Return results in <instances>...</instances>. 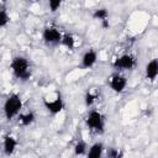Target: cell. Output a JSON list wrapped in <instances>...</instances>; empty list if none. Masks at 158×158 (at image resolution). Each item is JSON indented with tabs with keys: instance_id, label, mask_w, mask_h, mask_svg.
I'll use <instances>...</instances> for the list:
<instances>
[{
	"instance_id": "6da1fadb",
	"label": "cell",
	"mask_w": 158,
	"mask_h": 158,
	"mask_svg": "<svg viewBox=\"0 0 158 158\" xmlns=\"http://www.w3.org/2000/svg\"><path fill=\"white\" fill-rule=\"evenodd\" d=\"M10 68L15 78H17L21 81H26L31 77V67L27 60V58L22 56H16L12 58L10 63Z\"/></svg>"
},
{
	"instance_id": "d6986e66",
	"label": "cell",
	"mask_w": 158,
	"mask_h": 158,
	"mask_svg": "<svg viewBox=\"0 0 158 158\" xmlns=\"http://www.w3.org/2000/svg\"><path fill=\"white\" fill-rule=\"evenodd\" d=\"M62 6V1L60 0H49L48 1V7L52 12H56L57 10H59V7Z\"/></svg>"
},
{
	"instance_id": "30bf717a",
	"label": "cell",
	"mask_w": 158,
	"mask_h": 158,
	"mask_svg": "<svg viewBox=\"0 0 158 158\" xmlns=\"http://www.w3.org/2000/svg\"><path fill=\"white\" fill-rule=\"evenodd\" d=\"M16 147H17V141L14 136H5L4 137V142H2V148H4V153L6 156H12L16 151Z\"/></svg>"
},
{
	"instance_id": "5b68a950",
	"label": "cell",
	"mask_w": 158,
	"mask_h": 158,
	"mask_svg": "<svg viewBox=\"0 0 158 158\" xmlns=\"http://www.w3.org/2000/svg\"><path fill=\"white\" fill-rule=\"evenodd\" d=\"M135 65H136V57L130 53L117 57L112 63V67L117 70H131L135 68Z\"/></svg>"
},
{
	"instance_id": "277c9868",
	"label": "cell",
	"mask_w": 158,
	"mask_h": 158,
	"mask_svg": "<svg viewBox=\"0 0 158 158\" xmlns=\"http://www.w3.org/2000/svg\"><path fill=\"white\" fill-rule=\"evenodd\" d=\"M63 35L60 33V31L54 27V26H47L43 31H42V40L48 46H56L62 42Z\"/></svg>"
},
{
	"instance_id": "ac0fdd59",
	"label": "cell",
	"mask_w": 158,
	"mask_h": 158,
	"mask_svg": "<svg viewBox=\"0 0 158 158\" xmlns=\"http://www.w3.org/2000/svg\"><path fill=\"white\" fill-rule=\"evenodd\" d=\"M10 22V16L5 9L0 10V27H5Z\"/></svg>"
},
{
	"instance_id": "9a60e30c",
	"label": "cell",
	"mask_w": 158,
	"mask_h": 158,
	"mask_svg": "<svg viewBox=\"0 0 158 158\" xmlns=\"http://www.w3.org/2000/svg\"><path fill=\"white\" fill-rule=\"evenodd\" d=\"M60 44L64 46V47H67L68 49H73L74 46H75V38H74V36L70 35V33L63 35V38H62Z\"/></svg>"
},
{
	"instance_id": "8fae6325",
	"label": "cell",
	"mask_w": 158,
	"mask_h": 158,
	"mask_svg": "<svg viewBox=\"0 0 158 158\" xmlns=\"http://www.w3.org/2000/svg\"><path fill=\"white\" fill-rule=\"evenodd\" d=\"M104 153V144L101 142H95L88 149L86 158H101Z\"/></svg>"
},
{
	"instance_id": "7a4b0ae2",
	"label": "cell",
	"mask_w": 158,
	"mask_h": 158,
	"mask_svg": "<svg viewBox=\"0 0 158 158\" xmlns=\"http://www.w3.org/2000/svg\"><path fill=\"white\" fill-rule=\"evenodd\" d=\"M21 109H22V100L20 95L15 93L10 94L4 102V114H5L6 120L10 121L15 116H19L21 114Z\"/></svg>"
},
{
	"instance_id": "7c38bea8",
	"label": "cell",
	"mask_w": 158,
	"mask_h": 158,
	"mask_svg": "<svg viewBox=\"0 0 158 158\" xmlns=\"http://www.w3.org/2000/svg\"><path fill=\"white\" fill-rule=\"evenodd\" d=\"M36 120V116L32 111H28V112H21L19 116H17V121L20 125L22 126H30L31 123H33Z\"/></svg>"
},
{
	"instance_id": "5bb4252c",
	"label": "cell",
	"mask_w": 158,
	"mask_h": 158,
	"mask_svg": "<svg viewBox=\"0 0 158 158\" xmlns=\"http://www.w3.org/2000/svg\"><path fill=\"white\" fill-rule=\"evenodd\" d=\"M88 149H89V148H88L85 141L80 139V141H78V142L75 143V146H74V154H75V156H84V154L88 153Z\"/></svg>"
},
{
	"instance_id": "9c48e42d",
	"label": "cell",
	"mask_w": 158,
	"mask_h": 158,
	"mask_svg": "<svg viewBox=\"0 0 158 158\" xmlns=\"http://www.w3.org/2000/svg\"><path fill=\"white\" fill-rule=\"evenodd\" d=\"M96 60H98V53L94 49H89L81 57V68L89 69L95 65Z\"/></svg>"
},
{
	"instance_id": "8992f818",
	"label": "cell",
	"mask_w": 158,
	"mask_h": 158,
	"mask_svg": "<svg viewBox=\"0 0 158 158\" xmlns=\"http://www.w3.org/2000/svg\"><path fill=\"white\" fill-rule=\"evenodd\" d=\"M107 83H109V86L111 88L112 91L117 93V94H121L125 91L126 86H127V79L126 77L116 73V74H112L110 78H107Z\"/></svg>"
},
{
	"instance_id": "4fadbf2b",
	"label": "cell",
	"mask_w": 158,
	"mask_h": 158,
	"mask_svg": "<svg viewBox=\"0 0 158 158\" xmlns=\"http://www.w3.org/2000/svg\"><path fill=\"white\" fill-rule=\"evenodd\" d=\"M93 19L100 21L101 23L105 22V21H109V20H107V19H109V11H107V9H105V7H99V9L94 10V12H93Z\"/></svg>"
},
{
	"instance_id": "e0dca14e",
	"label": "cell",
	"mask_w": 158,
	"mask_h": 158,
	"mask_svg": "<svg viewBox=\"0 0 158 158\" xmlns=\"http://www.w3.org/2000/svg\"><path fill=\"white\" fill-rule=\"evenodd\" d=\"M96 99H98V95H96L95 93H93V91H88V93L85 94V98H84L85 105H86V106H93L94 102L96 101Z\"/></svg>"
},
{
	"instance_id": "52a82bcc",
	"label": "cell",
	"mask_w": 158,
	"mask_h": 158,
	"mask_svg": "<svg viewBox=\"0 0 158 158\" xmlns=\"http://www.w3.org/2000/svg\"><path fill=\"white\" fill-rule=\"evenodd\" d=\"M43 105H44V107L47 109V111L49 112V114H52V115H57V114H59L63 109H64V101H63V99L60 98V95H58L56 99H53V100H47V99H44L43 100Z\"/></svg>"
},
{
	"instance_id": "2e32d148",
	"label": "cell",
	"mask_w": 158,
	"mask_h": 158,
	"mask_svg": "<svg viewBox=\"0 0 158 158\" xmlns=\"http://www.w3.org/2000/svg\"><path fill=\"white\" fill-rule=\"evenodd\" d=\"M123 153L117 147H109L106 149V158H122Z\"/></svg>"
},
{
	"instance_id": "3957f363",
	"label": "cell",
	"mask_w": 158,
	"mask_h": 158,
	"mask_svg": "<svg viewBox=\"0 0 158 158\" xmlns=\"http://www.w3.org/2000/svg\"><path fill=\"white\" fill-rule=\"evenodd\" d=\"M88 128L94 133H102L105 131V117L98 110H90L85 117Z\"/></svg>"
},
{
	"instance_id": "ba28073f",
	"label": "cell",
	"mask_w": 158,
	"mask_h": 158,
	"mask_svg": "<svg viewBox=\"0 0 158 158\" xmlns=\"http://www.w3.org/2000/svg\"><path fill=\"white\" fill-rule=\"evenodd\" d=\"M144 75L148 80L153 81L158 77V58L151 59L144 67Z\"/></svg>"
}]
</instances>
